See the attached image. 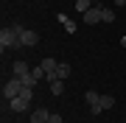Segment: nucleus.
Here are the masks:
<instances>
[{
	"label": "nucleus",
	"instance_id": "f257e3e1",
	"mask_svg": "<svg viewBox=\"0 0 126 123\" xmlns=\"http://www.w3.org/2000/svg\"><path fill=\"white\" fill-rule=\"evenodd\" d=\"M31 98H34V90H31V87H23V92H20L17 98H11V101H9V106H11L14 112H25V109H28V104H31Z\"/></svg>",
	"mask_w": 126,
	"mask_h": 123
},
{
	"label": "nucleus",
	"instance_id": "f03ea898",
	"mask_svg": "<svg viewBox=\"0 0 126 123\" xmlns=\"http://www.w3.org/2000/svg\"><path fill=\"white\" fill-rule=\"evenodd\" d=\"M6 48H23V45H20V37H17V31H14L11 25L0 31V50L6 53Z\"/></svg>",
	"mask_w": 126,
	"mask_h": 123
},
{
	"label": "nucleus",
	"instance_id": "7ed1b4c3",
	"mask_svg": "<svg viewBox=\"0 0 126 123\" xmlns=\"http://www.w3.org/2000/svg\"><path fill=\"white\" fill-rule=\"evenodd\" d=\"M20 92H23V81H20L17 76H11L9 81L3 84V98H6V101H11V98H17Z\"/></svg>",
	"mask_w": 126,
	"mask_h": 123
},
{
	"label": "nucleus",
	"instance_id": "20e7f679",
	"mask_svg": "<svg viewBox=\"0 0 126 123\" xmlns=\"http://www.w3.org/2000/svg\"><path fill=\"white\" fill-rule=\"evenodd\" d=\"M101 14H104V9H101V6H93V9H87V11H84V23H87V25L101 23Z\"/></svg>",
	"mask_w": 126,
	"mask_h": 123
},
{
	"label": "nucleus",
	"instance_id": "39448f33",
	"mask_svg": "<svg viewBox=\"0 0 126 123\" xmlns=\"http://www.w3.org/2000/svg\"><path fill=\"white\" fill-rule=\"evenodd\" d=\"M36 42H39V34H36V31H23V34H20V45H23V48H34Z\"/></svg>",
	"mask_w": 126,
	"mask_h": 123
},
{
	"label": "nucleus",
	"instance_id": "423d86ee",
	"mask_svg": "<svg viewBox=\"0 0 126 123\" xmlns=\"http://www.w3.org/2000/svg\"><path fill=\"white\" fill-rule=\"evenodd\" d=\"M48 118H50L48 109H34L31 112V123H48Z\"/></svg>",
	"mask_w": 126,
	"mask_h": 123
},
{
	"label": "nucleus",
	"instance_id": "0eeeda50",
	"mask_svg": "<svg viewBox=\"0 0 126 123\" xmlns=\"http://www.w3.org/2000/svg\"><path fill=\"white\" fill-rule=\"evenodd\" d=\"M25 73H31V70H28V64H25L23 59H17V62H14V76H17V78H23Z\"/></svg>",
	"mask_w": 126,
	"mask_h": 123
},
{
	"label": "nucleus",
	"instance_id": "6e6552de",
	"mask_svg": "<svg viewBox=\"0 0 126 123\" xmlns=\"http://www.w3.org/2000/svg\"><path fill=\"white\" fill-rule=\"evenodd\" d=\"M67 76H70V64H67V62H59V67H56V78H59V81H64Z\"/></svg>",
	"mask_w": 126,
	"mask_h": 123
},
{
	"label": "nucleus",
	"instance_id": "1a4fd4ad",
	"mask_svg": "<svg viewBox=\"0 0 126 123\" xmlns=\"http://www.w3.org/2000/svg\"><path fill=\"white\" fill-rule=\"evenodd\" d=\"M84 101H87V104H90V106H98L101 95H98V92H95V90H87V92H84Z\"/></svg>",
	"mask_w": 126,
	"mask_h": 123
},
{
	"label": "nucleus",
	"instance_id": "9d476101",
	"mask_svg": "<svg viewBox=\"0 0 126 123\" xmlns=\"http://www.w3.org/2000/svg\"><path fill=\"white\" fill-rule=\"evenodd\" d=\"M98 106H101V109H112V106H115V98H112V95H101Z\"/></svg>",
	"mask_w": 126,
	"mask_h": 123
},
{
	"label": "nucleus",
	"instance_id": "9b49d317",
	"mask_svg": "<svg viewBox=\"0 0 126 123\" xmlns=\"http://www.w3.org/2000/svg\"><path fill=\"white\" fill-rule=\"evenodd\" d=\"M93 6H95L93 0H76V11H81V14H84L87 9H93Z\"/></svg>",
	"mask_w": 126,
	"mask_h": 123
},
{
	"label": "nucleus",
	"instance_id": "f8f14e48",
	"mask_svg": "<svg viewBox=\"0 0 126 123\" xmlns=\"http://www.w3.org/2000/svg\"><path fill=\"white\" fill-rule=\"evenodd\" d=\"M31 73H34V78H36V81L48 78V73H45V67H42V64H36V67H31Z\"/></svg>",
	"mask_w": 126,
	"mask_h": 123
},
{
	"label": "nucleus",
	"instance_id": "ddd939ff",
	"mask_svg": "<svg viewBox=\"0 0 126 123\" xmlns=\"http://www.w3.org/2000/svg\"><path fill=\"white\" fill-rule=\"evenodd\" d=\"M50 92L53 95H62L64 92V81H50Z\"/></svg>",
	"mask_w": 126,
	"mask_h": 123
},
{
	"label": "nucleus",
	"instance_id": "4468645a",
	"mask_svg": "<svg viewBox=\"0 0 126 123\" xmlns=\"http://www.w3.org/2000/svg\"><path fill=\"white\" fill-rule=\"evenodd\" d=\"M20 81H23V87H31V90H34V84H36V78H34V73H25L23 78H20Z\"/></svg>",
	"mask_w": 126,
	"mask_h": 123
},
{
	"label": "nucleus",
	"instance_id": "2eb2a0df",
	"mask_svg": "<svg viewBox=\"0 0 126 123\" xmlns=\"http://www.w3.org/2000/svg\"><path fill=\"white\" fill-rule=\"evenodd\" d=\"M101 23H115V11H112V9H104V14H101Z\"/></svg>",
	"mask_w": 126,
	"mask_h": 123
},
{
	"label": "nucleus",
	"instance_id": "dca6fc26",
	"mask_svg": "<svg viewBox=\"0 0 126 123\" xmlns=\"http://www.w3.org/2000/svg\"><path fill=\"white\" fill-rule=\"evenodd\" d=\"M64 31H67V34H76V23H73V20H67V23H64Z\"/></svg>",
	"mask_w": 126,
	"mask_h": 123
},
{
	"label": "nucleus",
	"instance_id": "f3484780",
	"mask_svg": "<svg viewBox=\"0 0 126 123\" xmlns=\"http://www.w3.org/2000/svg\"><path fill=\"white\" fill-rule=\"evenodd\" d=\"M48 123H64V120H62V115H56V112H50V118H48Z\"/></svg>",
	"mask_w": 126,
	"mask_h": 123
},
{
	"label": "nucleus",
	"instance_id": "a211bd4d",
	"mask_svg": "<svg viewBox=\"0 0 126 123\" xmlns=\"http://www.w3.org/2000/svg\"><path fill=\"white\" fill-rule=\"evenodd\" d=\"M115 3H118V6H126V0H115Z\"/></svg>",
	"mask_w": 126,
	"mask_h": 123
},
{
	"label": "nucleus",
	"instance_id": "6ab92c4d",
	"mask_svg": "<svg viewBox=\"0 0 126 123\" xmlns=\"http://www.w3.org/2000/svg\"><path fill=\"white\" fill-rule=\"evenodd\" d=\"M121 45H123V48H126V37H121Z\"/></svg>",
	"mask_w": 126,
	"mask_h": 123
},
{
	"label": "nucleus",
	"instance_id": "aec40b11",
	"mask_svg": "<svg viewBox=\"0 0 126 123\" xmlns=\"http://www.w3.org/2000/svg\"><path fill=\"white\" fill-rule=\"evenodd\" d=\"M93 3H98V0H93Z\"/></svg>",
	"mask_w": 126,
	"mask_h": 123
}]
</instances>
